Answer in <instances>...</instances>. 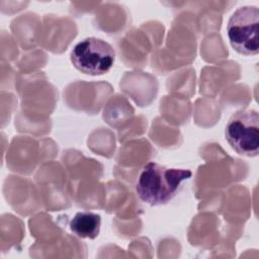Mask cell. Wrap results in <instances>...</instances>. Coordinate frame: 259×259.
<instances>
[{"mask_svg":"<svg viewBox=\"0 0 259 259\" xmlns=\"http://www.w3.org/2000/svg\"><path fill=\"white\" fill-rule=\"evenodd\" d=\"M191 175L188 169L169 168L149 162L140 173L136 192L142 201L150 205L165 204L176 195L182 182Z\"/></svg>","mask_w":259,"mask_h":259,"instance_id":"cell-1","label":"cell"},{"mask_svg":"<svg viewBox=\"0 0 259 259\" xmlns=\"http://www.w3.org/2000/svg\"><path fill=\"white\" fill-rule=\"evenodd\" d=\"M227 33L231 46L242 55L259 52V9L254 5L238 8L230 17Z\"/></svg>","mask_w":259,"mask_h":259,"instance_id":"cell-2","label":"cell"},{"mask_svg":"<svg viewBox=\"0 0 259 259\" xmlns=\"http://www.w3.org/2000/svg\"><path fill=\"white\" fill-rule=\"evenodd\" d=\"M225 137L240 155L255 157L259 152V114L253 108L241 109L230 117Z\"/></svg>","mask_w":259,"mask_h":259,"instance_id":"cell-3","label":"cell"},{"mask_svg":"<svg viewBox=\"0 0 259 259\" xmlns=\"http://www.w3.org/2000/svg\"><path fill=\"white\" fill-rule=\"evenodd\" d=\"M70 59L77 70L87 75L97 76L103 75L111 69L115 53L108 42L91 36L75 45Z\"/></svg>","mask_w":259,"mask_h":259,"instance_id":"cell-4","label":"cell"},{"mask_svg":"<svg viewBox=\"0 0 259 259\" xmlns=\"http://www.w3.org/2000/svg\"><path fill=\"white\" fill-rule=\"evenodd\" d=\"M101 217L92 211H79L70 222V230L83 239H95L99 235Z\"/></svg>","mask_w":259,"mask_h":259,"instance_id":"cell-5","label":"cell"}]
</instances>
